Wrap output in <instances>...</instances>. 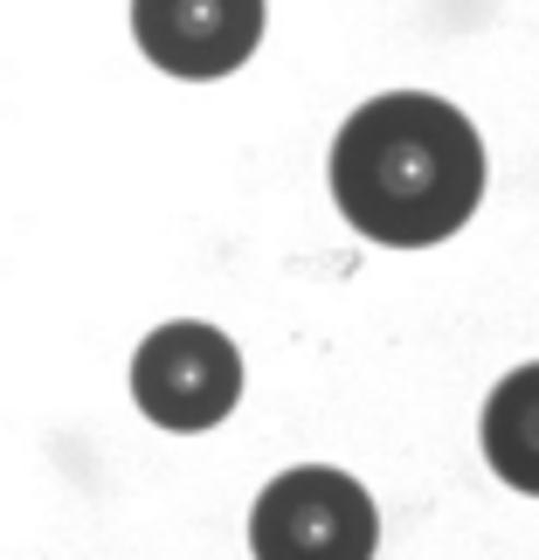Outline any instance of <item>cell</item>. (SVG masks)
<instances>
[{
  "instance_id": "obj_3",
  "label": "cell",
  "mask_w": 539,
  "mask_h": 560,
  "mask_svg": "<svg viewBox=\"0 0 539 560\" xmlns=\"http://www.w3.org/2000/svg\"><path fill=\"white\" fill-rule=\"evenodd\" d=\"M132 395L160 429H180V436L214 429L243 395V353H235V339H222L201 318H174L153 339H139Z\"/></svg>"
},
{
  "instance_id": "obj_5",
  "label": "cell",
  "mask_w": 539,
  "mask_h": 560,
  "mask_svg": "<svg viewBox=\"0 0 539 560\" xmlns=\"http://www.w3.org/2000/svg\"><path fill=\"white\" fill-rule=\"evenodd\" d=\"M484 457L512 491L539 499V360L491 387V401H484Z\"/></svg>"
},
{
  "instance_id": "obj_2",
  "label": "cell",
  "mask_w": 539,
  "mask_h": 560,
  "mask_svg": "<svg viewBox=\"0 0 539 560\" xmlns=\"http://www.w3.org/2000/svg\"><path fill=\"white\" fill-rule=\"evenodd\" d=\"M380 512L360 491V478L326 464H297L263 485L249 512L256 560H374Z\"/></svg>"
},
{
  "instance_id": "obj_1",
  "label": "cell",
  "mask_w": 539,
  "mask_h": 560,
  "mask_svg": "<svg viewBox=\"0 0 539 560\" xmlns=\"http://www.w3.org/2000/svg\"><path fill=\"white\" fill-rule=\"evenodd\" d=\"M332 201L374 243L395 249L443 243L484 201V145L457 104L422 91H387L339 125Z\"/></svg>"
},
{
  "instance_id": "obj_4",
  "label": "cell",
  "mask_w": 539,
  "mask_h": 560,
  "mask_svg": "<svg viewBox=\"0 0 539 560\" xmlns=\"http://www.w3.org/2000/svg\"><path fill=\"white\" fill-rule=\"evenodd\" d=\"M132 35L166 77H229L263 42V0H132Z\"/></svg>"
}]
</instances>
